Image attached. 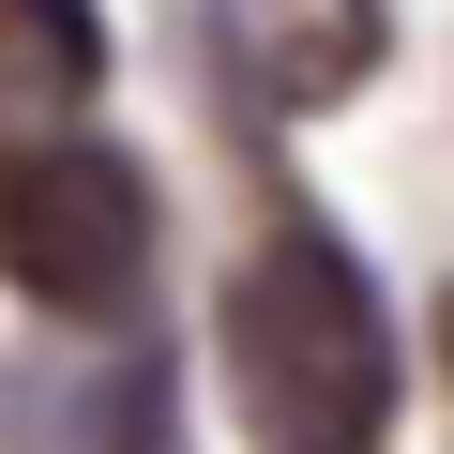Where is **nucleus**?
I'll use <instances>...</instances> for the list:
<instances>
[{"instance_id":"obj_1","label":"nucleus","mask_w":454,"mask_h":454,"mask_svg":"<svg viewBox=\"0 0 454 454\" xmlns=\"http://www.w3.org/2000/svg\"><path fill=\"white\" fill-rule=\"evenodd\" d=\"M212 333H227L243 454H379L394 439V318H379L364 258L333 243L318 212H273L243 243Z\"/></svg>"},{"instance_id":"obj_2","label":"nucleus","mask_w":454,"mask_h":454,"mask_svg":"<svg viewBox=\"0 0 454 454\" xmlns=\"http://www.w3.org/2000/svg\"><path fill=\"white\" fill-rule=\"evenodd\" d=\"M0 273L46 318H121L152 273V182L106 137H16L0 152Z\"/></svg>"},{"instance_id":"obj_3","label":"nucleus","mask_w":454,"mask_h":454,"mask_svg":"<svg viewBox=\"0 0 454 454\" xmlns=\"http://www.w3.org/2000/svg\"><path fill=\"white\" fill-rule=\"evenodd\" d=\"M152 439H167V364L121 333L0 364V454H152Z\"/></svg>"},{"instance_id":"obj_4","label":"nucleus","mask_w":454,"mask_h":454,"mask_svg":"<svg viewBox=\"0 0 454 454\" xmlns=\"http://www.w3.org/2000/svg\"><path fill=\"white\" fill-rule=\"evenodd\" d=\"M243 46H258L273 106H348V91L379 76L394 16H379V0H243Z\"/></svg>"},{"instance_id":"obj_5","label":"nucleus","mask_w":454,"mask_h":454,"mask_svg":"<svg viewBox=\"0 0 454 454\" xmlns=\"http://www.w3.org/2000/svg\"><path fill=\"white\" fill-rule=\"evenodd\" d=\"M91 76H106V16L91 0H0V91L91 106Z\"/></svg>"},{"instance_id":"obj_6","label":"nucleus","mask_w":454,"mask_h":454,"mask_svg":"<svg viewBox=\"0 0 454 454\" xmlns=\"http://www.w3.org/2000/svg\"><path fill=\"white\" fill-rule=\"evenodd\" d=\"M439 348H454V288H439Z\"/></svg>"}]
</instances>
